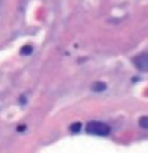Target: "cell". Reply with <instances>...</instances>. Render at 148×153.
Returning a JSON list of instances; mask_svg holds the SVG:
<instances>
[{"mask_svg":"<svg viewBox=\"0 0 148 153\" xmlns=\"http://www.w3.org/2000/svg\"><path fill=\"white\" fill-rule=\"evenodd\" d=\"M80 129H82V124H80V122H75V124H71V125H70V131H71L73 134L80 132Z\"/></svg>","mask_w":148,"mask_h":153,"instance_id":"cell-4","label":"cell"},{"mask_svg":"<svg viewBox=\"0 0 148 153\" xmlns=\"http://www.w3.org/2000/svg\"><path fill=\"white\" fill-rule=\"evenodd\" d=\"M139 127L141 129H148V117H141L139 118Z\"/></svg>","mask_w":148,"mask_h":153,"instance_id":"cell-5","label":"cell"},{"mask_svg":"<svg viewBox=\"0 0 148 153\" xmlns=\"http://www.w3.org/2000/svg\"><path fill=\"white\" fill-rule=\"evenodd\" d=\"M91 89L94 91V92H103V91H106V84H103V82H94Z\"/></svg>","mask_w":148,"mask_h":153,"instance_id":"cell-3","label":"cell"},{"mask_svg":"<svg viewBox=\"0 0 148 153\" xmlns=\"http://www.w3.org/2000/svg\"><path fill=\"white\" fill-rule=\"evenodd\" d=\"M86 132L91 134V136H108L112 131H110V125L105 124V122H98V120H91L86 125Z\"/></svg>","mask_w":148,"mask_h":153,"instance_id":"cell-1","label":"cell"},{"mask_svg":"<svg viewBox=\"0 0 148 153\" xmlns=\"http://www.w3.org/2000/svg\"><path fill=\"white\" fill-rule=\"evenodd\" d=\"M21 54H31V45H25L21 49Z\"/></svg>","mask_w":148,"mask_h":153,"instance_id":"cell-6","label":"cell"},{"mask_svg":"<svg viewBox=\"0 0 148 153\" xmlns=\"http://www.w3.org/2000/svg\"><path fill=\"white\" fill-rule=\"evenodd\" d=\"M132 63L139 71H148V52H143V54L136 56L132 59Z\"/></svg>","mask_w":148,"mask_h":153,"instance_id":"cell-2","label":"cell"}]
</instances>
